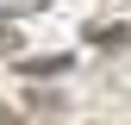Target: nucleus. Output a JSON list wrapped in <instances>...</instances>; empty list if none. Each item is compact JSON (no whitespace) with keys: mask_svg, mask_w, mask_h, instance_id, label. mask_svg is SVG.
<instances>
[{"mask_svg":"<svg viewBox=\"0 0 131 125\" xmlns=\"http://www.w3.org/2000/svg\"><path fill=\"white\" fill-rule=\"evenodd\" d=\"M0 6H44V0H0Z\"/></svg>","mask_w":131,"mask_h":125,"instance_id":"39448f33","label":"nucleus"},{"mask_svg":"<svg viewBox=\"0 0 131 125\" xmlns=\"http://www.w3.org/2000/svg\"><path fill=\"white\" fill-rule=\"evenodd\" d=\"M0 125H19V113H13V106H0Z\"/></svg>","mask_w":131,"mask_h":125,"instance_id":"20e7f679","label":"nucleus"},{"mask_svg":"<svg viewBox=\"0 0 131 125\" xmlns=\"http://www.w3.org/2000/svg\"><path fill=\"white\" fill-rule=\"evenodd\" d=\"M0 56H19V25H0Z\"/></svg>","mask_w":131,"mask_h":125,"instance_id":"7ed1b4c3","label":"nucleus"},{"mask_svg":"<svg viewBox=\"0 0 131 125\" xmlns=\"http://www.w3.org/2000/svg\"><path fill=\"white\" fill-rule=\"evenodd\" d=\"M69 62H75L69 50H50V56H25V62H19V75H62Z\"/></svg>","mask_w":131,"mask_h":125,"instance_id":"f257e3e1","label":"nucleus"},{"mask_svg":"<svg viewBox=\"0 0 131 125\" xmlns=\"http://www.w3.org/2000/svg\"><path fill=\"white\" fill-rule=\"evenodd\" d=\"M125 38H131V31H125V25H106V31H94V25H88V44H106V50H119V44H125Z\"/></svg>","mask_w":131,"mask_h":125,"instance_id":"f03ea898","label":"nucleus"}]
</instances>
